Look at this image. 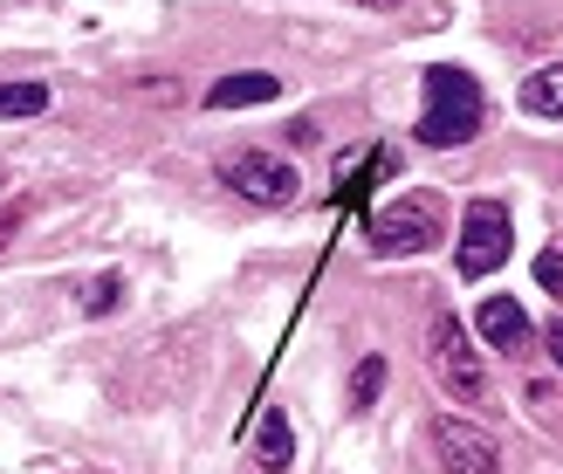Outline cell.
<instances>
[{"mask_svg":"<svg viewBox=\"0 0 563 474\" xmlns=\"http://www.w3.org/2000/svg\"><path fill=\"white\" fill-rule=\"evenodd\" d=\"M482 118H488L482 82H474L467 69H454V63H433L427 69V110H419V124H412L419 145H433V152L467 145V137L482 131Z\"/></svg>","mask_w":563,"mask_h":474,"instance_id":"cell-1","label":"cell"},{"mask_svg":"<svg viewBox=\"0 0 563 474\" xmlns=\"http://www.w3.org/2000/svg\"><path fill=\"white\" fill-rule=\"evenodd\" d=\"M427 365H433V385L461 406H488V365L474 338L461 330V317H433L427 323Z\"/></svg>","mask_w":563,"mask_h":474,"instance_id":"cell-2","label":"cell"},{"mask_svg":"<svg viewBox=\"0 0 563 474\" xmlns=\"http://www.w3.org/2000/svg\"><path fill=\"white\" fill-rule=\"evenodd\" d=\"M446 234V207L433 192H399V200H385L372 213V255H427V247Z\"/></svg>","mask_w":563,"mask_h":474,"instance_id":"cell-3","label":"cell"},{"mask_svg":"<svg viewBox=\"0 0 563 474\" xmlns=\"http://www.w3.org/2000/svg\"><path fill=\"white\" fill-rule=\"evenodd\" d=\"M509 247H516V220L501 200H467L461 213V275L467 283H482V275H495L501 262H509Z\"/></svg>","mask_w":563,"mask_h":474,"instance_id":"cell-4","label":"cell"},{"mask_svg":"<svg viewBox=\"0 0 563 474\" xmlns=\"http://www.w3.org/2000/svg\"><path fill=\"white\" fill-rule=\"evenodd\" d=\"M220 186L241 192V200H255V207L302 200V173L282 152H234V158H220Z\"/></svg>","mask_w":563,"mask_h":474,"instance_id":"cell-5","label":"cell"},{"mask_svg":"<svg viewBox=\"0 0 563 474\" xmlns=\"http://www.w3.org/2000/svg\"><path fill=\"white\" fill-rule=\"evenodd\" d=\"M433 454L446 474H501V448L474 420H461V412H440L433 420Z\"/></svg>","mask_w":563,"mask_h":474,"instance_id":"cell-6","label":"cell"},{"mask_svg":"<svg viewBox=\"0 0 563 474\" xmlns=\"http://www.w3.org/2000/svg\"><path fill=\"white\" fill-rule=\"evenodd\" d=\"M474 330H482V338H488L501 357H522L529 338H537V330H529V310H522L516 296H488L482 310H474Z\"/></svg>","mask_w":563,"mask_h":474,"instance_id":"cell-7","label":"cell"},{"mask_svg":"<svg viewBox=\"0 0 563 474\" xmlns=\"http://www.w3.org/2000/svg\"><path fill=\"white\" fill-rule=\"evenodd\" d=\"M275 97H282V82L268 69H241V76H220L207 90V110H241V103H275Z\"/></svg>","mask_w":563,"mask_h":474,"instance_id":"cell-8","label":"cell"},{"mask_svg":"<svg viewBox=\"0 0 563 474\" xmlns=\"http://www.w3.org/2000/svg\"><path fill=\"white\" fill-rule=\"evenodd\" d=\"M255 461L268 474H282L296 461V433H289V412H262V427H255Z\"/></svg>","mask_w":563,"mask_h":474,"instance_id":"cell-9","label":"cell"},{"mask_svg":"<svg viewBox=\"0 0 563 474\" xmlns=\"http://www.w3.org/2000/svg\"><path fill=\"white\" fill-rule=\"evenodd\" d=\"M522 110H529V118L563 124V63H556V69H537V76L522 82Z\"/></svg>","mask_w":563,"mask_h":474,"instance_id":"cell-10","label":"cell"},{"mask_svg":"<svg viewBox=\"0 0 563 474\" xmlns=\"http://www.w3.org/2000/svg\"><path fill=\"white\" fill-rule=\"evenodd\" d=\"M48 82H0V118H42Z\"/></svg>","mask_w":563,"mask_h":474,"instance_id":"cell-11","label":"cell"},{"mask_svg":"<svg viewBox=\"0 0 563 474\" xmlns=\"http://www.w3.org/2000/svg\"><path fill=\"white\" fill-rule=\"evenodd\" d=\"M378 393H385V357L372 351V357H357V378H351V412H372V406H378Z\"/></svg>","mask_w":563,"mask_h":474,"instance_id":"cell-12","label":"cell"},{"mask_svg":"<svg viewBox=\"0 0 563 474\" xmlns=\"http://www.w3.org/2000/svg\"><path fill=\"white\" fill-rule=\"evenodd\" d=\"M118 296H124V275H90V283H82V310L110 317V310H118Z\"/></svg>","mask_w":563,"mask_h":474,"instance_id":"cell-13","label":"cell"},{"mask_svg":"<svg viewBox=\"0 0 563 474\" xmlns=\"http://www.w3.org/2000/svg\"><path fill=\"white\" fill-rule=\"evenodd\" d=\"M537 283L563 302V247H550V255H537Z\"/></svg>","mask_w":563,"mask_h":474,"instance_id":"cell-14","label":"cell"},{"mask_svg":"<svg viewBox=\"0 0 563 474\" xmlns=\"http://www.w3.org/2000/svg\"><path fill=\"white\" fill-rule=\"evenodd\" d=\"M543 344H550V357H556V372H563V317H556V323L543 330Z\"/></svg>","mask_w":563,"mask_h":474,"instance_id":"cell-15","label":"cell"},{"mask_svg":"<svg viewBox=\"0 0 563 474\" xmlns=\"http://www.w3.org/2000/svg\"><path fill=\"white\" fill-rule=\"evenodd\" d=\"M357 8H406V0H357Z\"/></svg>","mask_w":563,"mask_h":474,"instance_id":"cell-16","label":"cell"}]
</instances>
